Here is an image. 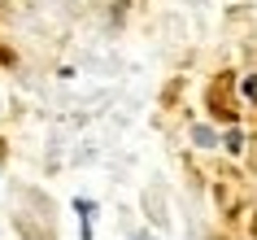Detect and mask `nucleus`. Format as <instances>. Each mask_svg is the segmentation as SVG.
I'll return each mask as SVG.
<instances>
[{
    "label": "nucleus",
    "mask_w": 257,
    "mask_h": 240,
    "mask_svg": "<svg viewBox=\"0 0 257 240\" xmlns=\"http://www.w3.org/2000/svg\"><path fill=\"white\" fill-rule=\"evenodd\" d=\"M192 144L196 148H218V131L209 122H192Z\"/></svg>",
    "instance_id": "1"
},
{
    "label": "nucleus",
    "mask_w": 257,
    "mask_h": 240,
    "mask_svg": "<svg viewBox=\"0 0 257 240\" xmlns=\"http://www.w3.org/2000/svg\"><path fill=\"white\" fill-rule=\"evenodd\" d=\"M222 144H227V153H244V131H240V127H231V131L222 135Z\"/></svg>",
    "instance_id": "2"
},
{
    "label": "nucleus",
    "mask_w": 257,
    "mask_h": 240,
    "mask_svg": "<svg viewBox=\"0 0 257 240\" xmlns=\"http://www.w3.org/2000/svg\"><path fill=\"white\" fill-rule=\"evenodd\" d=\"M235 92H240L244 101H253V105H257V74H244V79H240V88H235Z\"/></svg>",
    "instance_id": "3"
},
{
    "label": "nucleus",
    "mask_w": 257,
    "mask_h": 240,
    "mask_svg": "<svg viewBox=\"0 0 257 240\" xmlns=\"http://www.w3.org/2000/svg\"><path fill=\"white\" fill-rule=\"evenodd\" d=\"M136 240H149V236H136Z\"/></svg>",
    "instance_id": "4"
}]
</instances>
